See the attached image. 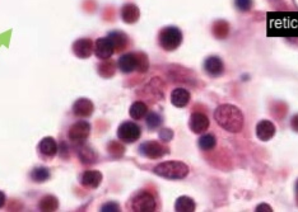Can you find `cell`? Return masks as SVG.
Wrapping results in <instances>:
<instances>
[{
    "mask_svg": "<svg viewBox=\"0 0 298 212\" xmlns=\"http://www.w3.org/2000/svg\"><path fill=\"white\" fill-rule=\"evenodd\" d=\"M256 211H258V212H266V211L272 212L273 210H272V207H270V206L264 205V203H262V205H259L258 207H256Z\"/></svg>",
    "mask_w": 298,
    "mask_h": 212,
    "instance_id": "cell-30",
    "label": "cell"
},
{
    "mask_svg": "<svg viewBox=\"0 0 298 212\" xmlns=\"http://www.w3.org/2000/svg\"><path fill=\"white\" fill-rule=\"evenodd\" d=\"M93 111H94V106H93V103L91 102L90 99H87V98H80V99H78L74 103L73 106L74 114L78 117H82V118L90 117L93 113Z\"/></svg>",
    "mask_w": 298,
    "mask_h": 212,
    "instance_id": "cell-13",
    "label": "cell"
},
{
    "mask_svg": "<svg viewBox=\"0 0 298 212\" xmlns=\"http://www.w3.org/2000/svg\"><path fill=\"white\" fill-rule=\"evenodd\" d=\"M91 133V125L86 121H79V122H75L73 126L70 127L68 136H69V140L73 144L76 145H83L86 143L88 136Z\"/></svg>",
    "mask_w": 298,
    "mask_h": 212,
    "instance_id": "cell-5",
    "label": "cell"
},
{
    "mask_svg": "<svg viewBox=\"0 0 298 212\" xmlns=\"http://www.w3.org/2000/svg\"><path fill=\"white\" fill-rule=\"evenodd\" d=\"M110 38V41L112 42L113 47H115V51H120L125 49L126 43H128V38H126V34L121 33V32H111V33L107 36Z\"/></svg>",
    "mask_w": 298,
    "mask_h": 212,
    "instance_id": "cell-21",
    "label": "cell"
},
{
    "mask_svg": "<svg viewBox=\"0 0 298 212\" xmlns=\"http://www.w3.org/2000/svg\"><path fill=\"white\" fill-rule=\"evenodd\" d=\"M101 211H103V212H117V211H120V207H119V205H117V203L109 202V203H106V205L102 206Z\"/></svg>",
    "mask_w": 298,
    "mask_h": 212,
    "instance_id": "cell-29",
    "label": "cell"
},
{
    "mask_svg": "<svg viewBox=\"0 0 298 212\" xmlns=\"http://www.w3.org/2000/svg\"><path fill=\"white\" fill-rule=\"evenodd\" d=\"M115 52V47L112 42L110 41L109 37H102L98 38L94 43V53L96 56L101 60H107L112 56Z\"/></svg>",
    "mask_w": 298,
    "mask_h": 212,
    "instance_id": "cell-8",
    "label": "cell"
},
{
    "mask_svg": "<svg viewBox=\"0 0 298 212\" xmlns=\"http://www.w3.org/2000/svg\"><path fill=\"white\" fill-rule=\"evenodd\" d=\"M79 158L80 160H82V163H84V164H93V163H96L97 155L96 153L93 151L92 147H90V146H83V147H80Z\"/></svg>",
    "mask_w": 298,
    "mask_h": 212,
    "instance_id": "cell-23",
    "label": "cell"
},
{
    "mask_svg": "<svg viewBox=\"0 0 298 212\" xmlns=\"http://www.w3.org/2000/svg\"><path fill=\"white\" fill-rule=\"evenodd\" d=\"M175 210L177 212H192L195 211V202L194 199L187 196H181L176 199Z\"/></svg>",
    "mask_w": 298,
    "mask_h": 212,
    "instance_id": "cell-19",
    "label": "cell"
},
{
    "mask_svg": "<svg viewBox=\"0 0 298 212\" xmlns=\"http://www.w3.org/2000/svg\"><path fill=\"white\" fill-rule=\"evenodd\" d=\"M139 9L134 4H125L121 9V18L125 23H135L136 20L139 19Z\"/></svg>",
    "mask_w": 298,
    "mask_h": 212,
    "instance_id": "cell-17",
    "label": "cell"
},
{
    "mask_svg": "<svg viewBox=\"0 0 298 212\" xmlns=\"http://www.w3.org/2000/svg\"><path fill=\"white\" fill-rule=\"evenodd\" d=\"M292 127H293V130H295V131H297L298 132V114H296L295 117H293V118H292Z\"/></svg>",
    "mask_w": 298,
    "mask_h": 212,
    "instance_id": "cell-31",
    "label": "cell"
},
{
    "mask_svg": "<svg viewBox=\"0 0 298 212\" xmlns=\"http://www.w3.org/2000/svg\"><path fill=\"white\" fill-rule=\"evenodd\" d=\"M129 113L131 118L142 119L147 116V113H148V107H147L146 103L135 102L132 103L131 107H130Z\"/></svg>",
    "mask_w": 298,
    "mask_h": 212,
    "instance_id": "cell-20",
    "label": "cell"
},
{
    "mask_svg": "<svg viewBox=\"0 0 298 212\" xmlns=\"http://www.w3.org/2000/svg\"><path fill=\"white\" fill-rule=\"evenodd\" d=\"M204 69H205L206 73L212 77H218L223 73L224 70V65H223L222 60L217 56H210L205 60L204 63Z\"/></svg>",
    "mask_w": 298,
    "mask_h": 212,
    "instance_id": "cell-14",
    "label": "cell"
},
{
    "mask_svg": "<svg viewBox=\"0 0 298 212\" xmlns=\"http://www.w3.org/2000/svg\"><path fill=\"white\" fill-rule=\"evenodd\" d=\"M274 135V123L268 121V119L260 121V122L258 123V126H256V136H258L259 140H261V141H269L270 139H273V136Z\"/></svg>",
    "mask_w": 298,
    "mask_h": 212,
    "instance_id": "cell-12",
    "label": "cell"
},
{
    "mask_svg": "<svg viewBox=\"0 0 298 212\" xmlns=\"http://www.w3.org/2000/svg\"><path fill=\"white\" fill-rule=\"evenodd\" d=\"M173 137V132L171 131L169 129H162L161 130V132H159V139L162 140V141H166V143H168L169 140H172Z\"/></svg>",
    "mask_w": 298,
    "mask_h": 212,
    "instance_id": "cell-28",
    "label": "cell"
},
{
    "mask_svg": "<svg viewBox=\"0 0 298 212\" xmlns=\"http://www.w3.org/2000/svg\"><path fill=\"white\" fill-rule=\"evenodd\" d=\"M215 137L210 133H206V135H203L200 139H199V147L202 150H212L215 146Z\"/></svg>",
    "mask_w": 298,
    "mask_h": 212,
    "instance_id": "cell-25",
    "label": "cell"
},
{
    "mask_svg": "<svg viewBox=\"0 0 298 212\" xmlns=\"http://www.w3.org/2000/svg\"><path fill=\"white\" fill-rule=\"evenodd\" d=\"M189 126L194 133L205 132L206 129L209 127V118L204 113H192L191 117H190Z\"/></svg>",
    "mask_w": 298,
    "mask_h": 212,
    "instance_id": "cell-11",
    "label": "cell"
},
{
    "mask_svg": "<svg viewBox=\"0 0 298 212\" xmlns=\"http://www.w3.org/2000/svg\"><path fill=\"white\" fill-rule=\"evenodd\" d=\"M59 207V201L55 196H45L40 201L41 211H55Z\"/></svg>",
    "mask_w": 298,
    "mask_h": 212,
    "instance_id": "cell-22",
    "label": "cell"
},
{
    "mask_svg": "<svg viewBox=\"0 0 298 212\" xmlns=\"http://www.w3.org/2000/svg\"><path fill=\"white\" fill-rule=\"evenodd\" d=\"M93 50H94V46H93V42L90 38H80V40L75 41L73 45L74 53L79 59H88L92 55Z\"/></svg>",
    "mask_w": 298,
    "mask_h": 212,
    "instance_id": "cell-10",
    "label": "cell"
},
{
    "mask_svg": "<svg viewBox=\"0 0 298 212\" xmlns=\"http://www.w3.org/2000/svg\"><path fill=\"white\" fill-rule=\"evenodd\" d=\"M102 182V174L97 170H87L83 173L80 183L88 188H97Z\"/></svg>",
    "mask_w": 298,
    "mask_h": 212,
    "instance_id": "cell-15",
    "label": "cell"
},
{
    "mask_svg": "<svg viewBox=\"0 0 298 212\" xmlns=\"http://www.w3.org/2000/svg\"><path fill=\"white\" fill-rule=\"evenodd\" d=\"M139 151L143 156H147L149 159H158V158H162L168 153V150L157 141H147V143L142 144Z\"/></svg>",
    "mask_w": 298,
    "mask_h": 212,
    "instance_id": "cell-7",
    "label": "cell"
},
{
    "mask_svg": "<svg viewBox=\"0 0 298 212\" xmlns=\"http://www.w3.org/2000/svg\"><path fill=\"white\" fill-rule=\"evenodd\" d=\"M235 3L236 7L242 12H247L252 7V0H235Z\"/></svg>",
    "mask_w": 298,
    "mask_h": 212,
    "instance_id": "cell-27",
    "label": "cell"
},
{
    "mask_svg": "<svg viewBox=\"0 0 298 212\" xmlns=\"http://www.w3.org/2000/svg\"><path fill=\"white\" fill-rule=\"evenodd\" d=\"M296 189H297V192H298V180H297V183H296Z\"/></svg>",
    "mask_w": 298,
    "mask_h": 212,
    "instance_id": "cell-33",
    "label": "cell"
},
{
    "mask_svg": "<svg viewBox=\"0 0 298 212\" xmlns=\"http://www.w3.org/2000/svg\"><path fill=\"white\" fill-rule=\"evenodd\" d=\"M146 122H147V126H148L149 129L154 130V129H157V127L161 126V123H162V117L159 116L158 113L152 112V113H149L148 116H147Z\"/></svg>",
    "mask_w": 298,
    "mask_h": 212,
    "instance_id": "cell-26",
    "label": "cell"
},
{
    "mask_svg": "<svg viewBox=\"0 0 298 212\" xmlns=\"http://www.w3.org/2000/svg\"><path fill=\"white\" fill-rule=\"evenodd\" d=\"M38 147H40V151L43 155L50 156V158H53L57 153V144L53 137H45V139L41 140Z\"/></svg>",
    "mask_w": 298,
    "mask_h": 212,
    "instance_id": "cell-18",
    "label": "cell"
},
{
    "mask_svg": "<svg viewBox=\"0 0 298 212\" xmlns=\"http://www.w3.org/2000/svg\"><path fill=\"white\" fill-rule=\"evenodd\" d=\"M4 203H5V195L0 191V207H3Z\"/></svg>",
    "mask_w": 298,
    "mask_h": 212,
    "instance_id": "cell-32",
    "label": "cell"
},
{
    "mask_svg": "<svg viewBox=\"0 0 298 212\" xmlns=\"http://www.w3.org/2000/svg\"><path fill=\"white\" fill-rule=\"evenodd\" d=\"M139 55L140 53H125V55H123L117 63L119 69L125 74L139 69Z\"/></svg>",
    "mask_w": 298,
    "mask_h": 212,
    "instance_id": "cell-9",
    "label": "cell"
},
{
    "mask_svg": "<svg viewBox=\"0 0 298 212\" xmlns=\"http://www.w3.org/2000/svg\"><path fill=\"white\" fill-rule=\"evenodd\" d=\"M140 127L134 122H124L117 130V137L123 143L132 144L140 137Z\"/></svg>",
    "mask_w": 298,
    "mask_h": 212,
    "instance_id": "cell-6",
    "label": "cell"
},
{
    "mask_svg": "<svg viewBox=\"0 0 298 212\" xmlns=\"http://www.w3.org/2000/svg\"><path fill=\"white\" fill-rule=\"evenodd\" d=\"M131 210L135 212L156 211V199L148 192L136 193L131 201Z\"/></svg>",
    "mask_w": 298,
    "mask_h": 212,
    "instance_id": "cell-4",
    "label": "cell"
},
{
    "mask_svg": "<svg viewBox=\"0 0 298 212\" xmlns=\"http://www.w3.org/2000/svg\"><path fill=\"white\" fill-rule=\"evenodd\" d=\"M214 118L219 126L228 132H240L243 126V114L233 104H222L214 112Z\"/></svg>",
    "mask_w": 298,
    "mask_h": 212,
    "instance_id": "cell-1",
    "label": "cell"
},
{
    "mask_svg": "<svg viewBox=\"0 0 298 212\" xmlns=\"http://www.w3.org/2000/svg\"><path fill=\"white\" fill-rule=\"evenodd\" d=\"M171 102L177 108L187 106V103L190 102V93L184 88H177L171 94Z\"/></svg>",
    "mask_w": 298,
    "mask_h": 212,
    "instance_id": "cell-16",
    "label": "cell"
},
{
    "mask_svg": "<svg viewBox=\"0 0 298 212\" xmlns=\"http://www.w3.org/2000/svg\"><path fill=\"white\" fill-rule=\"evenodd\" d=\"M154 173L157 176L163 177L166 179H182L189 174V166L185 163L169 160V162L161 163L154 168Z\"/></svg>",
    "mask_w": 298,
    "mask_h": 212,
    "instance_id": "cell-2",
    "label": "cell"
},
{
    "mask_svg": "<svg viewBox=\"0 0 298 212\" xmlns=\"http://www.w3.org/2000/svg\"><path fill=\"white\" fill-rule=\"evenodd\" d=\"M182 33L176 27H166L159 32V45L166 51H173L181 45Z\"/></svg>",
    "mask_w": 298,
    "mask_h": 212,
    "instance_id": "cell-3",
    "label": "cell"
},
{
    "mask_svg": "<svg viewBox=\"0 0 298 212\" xmlns=\"http://www.w3.org/2000/svg\"><path fill=\"white\" fill-rule=\"evenodd\" d=\"M31 177H32V179L36 183H43L50 178V172L45 166H37V168L32 170Z\"/></svg>",
    "mask_w": 298,
    "mask_h": 212,
    "instance_id": "cell-24",
    "label": "cell"
}]
</instances>
